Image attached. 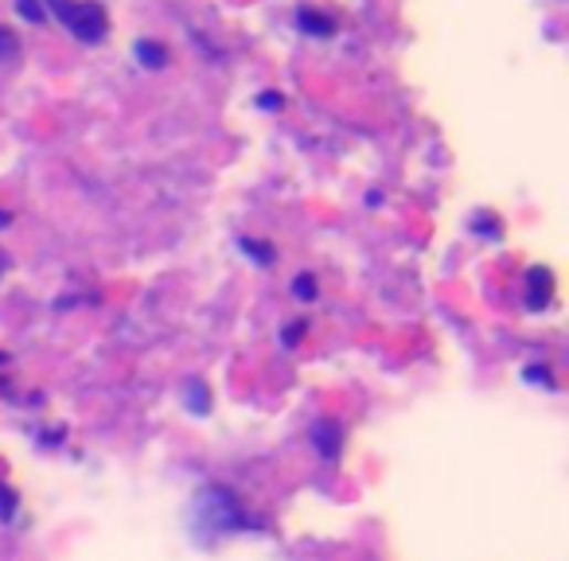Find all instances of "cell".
<instances>
[{
  "label": "cell",
  "mask_w": 569,
  "mask_h": 561,
  "mask_svg": "<svg viewBox=\"0 0 569 561\" xmlns=\"http://www.w3.org/2000/svg\"><path fill=\"white\" fill-rule=\"evenodd\" d=\"M48 9L59 17V24L83 43L106 40V12L94 0H48Z\"/></svg>",
  "instance_id": "cell-1"
},
{
  "label": "cell",
  "mask_w": 569,
  "mask_h": 561,
  "mask_svg": "<svg viewBox=\"0 0 569 561\" xmlns=\"http://www.w3.org/2000/svg\"><path fill=\"white\" fill-rule=\"evenodd\" d=\"M297 24H301V32L313 35V40H328V35L336 32V24H331L328 17H320L316 9H301L297 12Z\"/></svg>",
  "instance_id": "cell-2"
},
{
  "label": "cell",
  "mask_w": 569,
  "mask_h": 561,
  "mask_svg": "<svg viewBox=\"0 0 569 561\" xmlns=\"http://www.w3.org/2000/svg\"><path fill=\"white\" fill-rule=\"evenodd\" d=\"M133 51H137V59H140V63H145V66H152V71H157V66H165V63H168V51L160 47V43H149V40H140V43H137V47H133Z\"/></svg>",
  "instance_id": "cell-3"
},
{
  "label": "cell",
  "mask_w": 569,
  "mask_h": 561,
  "mask_svg": "<svg viewBox=\"0 0 569 561\" xmlns=\"http://www.w3.org/2000/svg\"><path fill=\"white\" fill-rule=\"evenodd\" d=\"M17 55H20V40L9 32V28H0V63H4V59H17Z\"/></svg>",
  "instance_id": "cell-4"
},
{
  "label": "cell",
  "mask_w": 569,
  "mask_h": 561,
  "mask_svg": "<svg viewBox=\"0 0 569 561\" xmlns=\"http://www.w3.org/2000/svg\"><path fill=\"white\" fill-rule=\"evenodd\" d=\"M17 515V491L0 484V519H12Z\"/></svg>",
  "instance_id": "cell-5"
},
{
  "label": "cell",
  "mask_w": 569,
  "mask_h": 561,
  "mask_svg": "<svg viewBox=\"0 0 569 561\" xmlns=\"http://www.w3.org/2000/svg\"><path fill=\"white\" fill-rule=\"evenodd\" d=\"M293 289H297L301 300H313L316 297V285H313V277H308V273H305V277H297V285H293Z\"/></svg>",
  "instance_id": "cell-6"
},
{
  "label": "cell",
  "mask_w": 569,
  "mask_h": 561,
  "mask_svg": "<svg viewBox=\"0 0 569 561\" xmlns=\"http://www.w3.org/2000/svg\"><path fill=\"white\" fill-rule=\"evenodd\" d=\"M20 12H24V17L32 20V24H35V20H43V9L35 4V0H20Z\"/></svg>",
  "instance_id": "cell-7"
},
{
  "label": "cell",
  "mask_w": 569,
  "mask_h": 561,
  "mask_svg": "<svg viewBox=\"0 0 569 561\" xmlns=\"http://www.w3.org/2000/svg\"><path fill=\"white\" fill-rule=\"evenodd\" d=\"M4 223H9V215H0V226H4Z\"/></svg>",
  "instance_id": "cell-8"
}]
</instances>
